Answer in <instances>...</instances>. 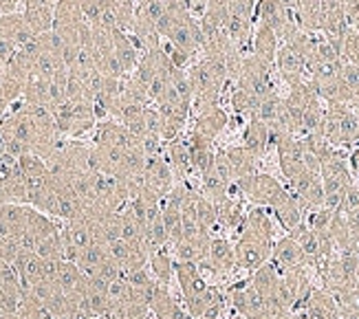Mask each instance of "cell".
<instances>
[{
	"instance_id": "cell-8",
	"label": "cell",
	"mask_w": 359,
	"mask_h": 319,
	"mask_svg": "<svg viewBox=\"0 0 359 319\" xmlns=\"http://www.w3.org/2000/svg\"><path fill=\"white\" fill-rule=\"evenodd\" d=\"M241 143L258 158V161H260V158H264L273 150L269 123H264L260 119H247V123L243 125Z\"/></svg>"
},
{
	"instance_id": "cell-12",
	"label": "cell",
	"mask_w": 359,
	"mask_h": 319,
	"mask_svg": "<svg viewBox=\"0 0 359 319\" xmlns=\"http://www.w3.org/2000/svg\"><path fill=\"white\" fill-rule=\"evenodd\" d=\"M31 205L27 203H0V236L20 238L27 231Z\"/></svg>"
},
{
	"instance_id": "cell-25",
	"label": "cell",
	"mask_w": 359,
	"mask_h": 319,
	"mask_svg": "<svg viewBox=\"0 0 359 319\" xmlns=\"http://www.w3.org/2000/svg\"><path fill=\"white\" fill-rule=\"evenodd\" d=\"M15 165H18L25 179L46 177V174H49V163H46V158L36 152H27L20 158H15Z\"/></svg>"
},
{
	"instance_id": "cell-22",
	"label": "cell",
	"mask_w": 359,
	"mask_h": 319,
	"mask_svg": "<svg viewBox=\"0 0 359 319\" xmlns=\"http://www.w3.org/2000/svg\"><path fill=\"white\" fill-rule=\"evenodd\" d=\"M148 269L152 271V276L157 278L161 284L170 286V282H172V278H175V255H172V251H170V247H163L159 251L150 253Z\"/></svg>"
},
{
	"instance_id": "cell-30",
	"label": "cell",
	"mask_w": 359,
	"mask_h": 319,
	"mask_svg": "<svg viewBox=\"0 0 359 319\" xmlns=\"http://www.w3.org/2000/svg\"><path fill=\"white\" fill-rule=\"evenodd\" d=\"M344 218H346V225L353 231V236L359 238V207H357V210H353V212H348V214H344Z\"/></svg>"
},
{
	"instance_id": "cell-6",
	"label": "cell",
	"mask_w": 359,
	"mask_h": 319,
	"mask_svg": "<svg viewBox=\"0 0 359 319\" xmlns=\"http://www.w3.org/2000/svg\"><path fill=\"white\" fill-rule=\"evenodd\" d=\"M276 73L280 82H285L289 88L309 82V64L306 60L293 49V46L280 42V49L276 53Z\"/></svg>"
},
{
	"instance_id": "cell-11",
	"label": "cell",
	"mask_w": 359,
	"mask_h": 319,
	"mask_svg": "<svg viewBox=\"0 0 359 319\" xmlns=\"http://www.w3.org/2000/svg\"><path fill=\"white\" fill-rule=\"evenodd\" d=\"M185 135V133H183ZM187 141V150H190V161H192V170L203 177L212 165H214V158H216V141H210L208 137L198 135L196 130H190L185 135Z\"/></svg>"
},
{
	"instance_id": "cell-9",
	"label": "cell",
	"mask_w": 359,
	"mask_h": 319,
	"mask_svg": "<svg viewBox=\"0 0 359 319\" xmlns=\"http://www.w3.org/2000/svg\"><path fill=\"white\" fill-rule=\"evenodd\" d=\"M227 125H229V113L221 104H216V106H210V108L196 110L192 130H196L203 137H208L210 141H216L218 137L223 135V130Z\"/></svg>"
},
{
	"instance_id": "cell-3",
	"label": "cell",
	"mask_w": 359,
	"mask_h": 319,
	"mask_svg": "<svg viewBox=\"0 0 359 319\" xmlns=\"http://www.w3.org/2000/svg\"><path fill=\"white\" fill-rule=\"evenodd\" d=\"M276 238H269L264 233H258L254 229L241 227L238 229V240L233 245V253H236V266L245 271L260 269L264 262L271 260Z\"/></svg>"
},
{
	"instance_id": "cell-15",
	"label": "cell",
	"mask_w": 359,
	"mask_h": 319,
	"mask_svg": "<svg viewBox=\"0 0 359 319\" xmlns=\"http://www.w3.org/2000/svg\"><path fill=\"white\" fill-rule=\"evenodd\" d=\"M163 156L168 165L172 168V174L177 183L179 181H187V177L194 172L192 170V161H190V150H187V141H185V135L168 141L165 148H163Z\"/></svg>"
},
{
	"instance_id": "cell-27",
	"label": "cell",
	"mask_w": 359,
	"mask_h": 319,
	"mask_svg": "<svg viewBox=\"0 0 359 319\" xmlns=\"http://www.w3.org/2000/svg\"><path fill=\"white\" fill-rule=\"evenodd\" d=\"M256 7H258V0H231L229 13L243 15V18H249L256 22Z\"/></svg>"
},
{
	"instance_id": "cell-18",
	"label": "cell",
	"mask_w": 359,
	"mask_h": 319,
	"mask_svg": "<svg viewBox=\"0 0 359 319\" xmlns=\"http://www.w3.org/2000/svg\"><path fill=\"white\" fill-rule=\"evenodd\" d=\"M280 49V38L276 36V31L269 29L267 25L256 22L254 38H252V53L258 55L260 60L276 64V53Z\"/></svg>"
},
{
	"instance_id": "cell-23",
	"label": "cell",
	"mask_w": 359,
	"mask_h": 319,
	"mask_svg": "<svg viewBox=\"0 0 359 319\" xmlns=\"http://www.w3.org/2000/svg\"><path fill=\"white\" fill-rule=\"evenodd\" d=\"M241 227H247V229H254V231L264 233V236H269V238H276V225H273L271 212L267 210V207L254 205L252 210H247L245 220H243Z\"/></svg>"
},
{
	"instance_id": "cell-32",
	"label": "cell",
	"mask_w": 359,
	"mask_h": 319,
	"mask_svg": "<svg viewBox=\"0 0 359 319\" xmlns=\"http://www.w3.org/2000/svg\"><path fill=\"white\" fill-rule=\"evenodd\" d=\"M227 319H236V317H227Z\"/></svg>"
},
{
	"instance_id": "cell-24",
	"label": "cell",
	"mask_w": 359,
	"mask_h": 319,
	"mask_svg": "<svg viewBox=\"0 0 359 319\" xmlns=\"http://www.w3.org/2000/svg\"><path fill=\"white\" fill-rule=\"evenodd\" d=\"M225 299L223 291L221 289H216V286H208L205 291L194 295V297H187L185 299V311L190 313L192 319H198L203 313H205L212 304H216V301H221Z\"/></svg>"
},
{
	"instance_id": "cell-28",
	"label": "cell",
	"mask_w": 359,
	"mask_h": 319,
	"mask_svg": "<svg viewBox=\"0 0 359 319\" xmlns=\"http://www.w3.org/2000/svg\"><path fill=\"white\" fill-rule=\"evenodd\" d=\"M359 207V185L353 183L346 191H344V198H341V205H339V214H348L353 210Z\"/></svg>"
},
{
	"instance_id": "cell-4",
	"label": "cell",
	"mask_w": 359,
	"mask_h": 319,
	"mask_svg": "<svg viewBox=\"0 0 359 319\" xmlns=\"http://www.w3.org/2000/svg\"><path fill=\"white\" fill-rule=\"evenodd\" d=\"M227 297L231 301L233 311L245 319H271V308L267 299L260 295V291L252 284V280L236 282L227 289Z\"/></svg>"
},
{
	"instance_id": "cell-29",
	"label": "cell",
	"mask_w": 359,
	"mask_h": 319,
	"mask_svg": "<svg viewBox=\"0 0 359 319\" xmlns=\"http://www.w3.org/2000/svg\"><path fill=\"white\" fill-rule=\"evenodd\" d=\"M348 165H351V172H353L355 183L359 185V143L348 150Z\"/></svg>"
},
{
	"instance_id": "cell-2",
	"label": "cell",
	"mask_w": 359,
	"mask_h": 319,
	"mask_svg": "<svg viewBox=\"0 0 359 319\" xmlns=\"http://www.w3.org/2000/svg\"><path fill=\"white\" fill-rule=\"evenodd\" d=\"M233 185L238 187L241 196L252 201L254 205L267 207V210H276L280 203H285L291 196V189L285 183H280L276 177L264 172H254L249 177L236 179Z\"/></svg>"
},
{
	"instance_id": "cell-21",
	"label": "cell",
	"mask_w": 359,
	"mask_h": 319,
	"mask_svg": "<svg viewBox=\"0 0 359 319\" xmlns=\"http://www.w3.org/2000/svg\"><path fill=\"white\" fill-rule=\"evenodd\" d=\"M84 271L80 269V264L73 262V260H62L60 262V271H57V278H55V284L60 286L62 293L67 295H75L77 291L82 289L84 284Z\"/></svg>"
},
{
	"instance_id": "cell-16",
	"label": "cell",
	"mask_w": 359,
	"mask_h": 319,
	"mask_svg": "<svg viewBox=\"0 0 359 319\" xmlns=\"http://www.w3.org/2000/svg\"><path fill=\"white\" fill-rule=\"evenodd\" d=\"M175 278L181 286V293H183V299L187 297H194L198 293H203L208 289V280L203 276V271L198 264L194 262H181V260H175Z\"/></svg>"
},
{
	"instance_id": "cell-14",
	"label": "cell",
	"mask_w": 359,
	"mask_h": 319,
	"mask_svg": "<svg viewBox=\"0 0 359 319\" xmlns=\"http://www.w3.org/2000/svg\"><path fill=\"white\" fill-rule=\"evenodd\" d=\"M271 262L280 269V271H289L295 266H309L306 258L300 249V243L295 240L291 233L278 238L273 243V253H271Z\"/></svg>"
},
{
	"instance_id": "cell-7",
	"label": "cell",
	"mask_w": 359,
	"mask_h": 319,
	"mask_svg": "<svg viewBox=\"0 0 359 319\" xmlns=\"http://www.w3.org/2000/svg\"><path fill=\"white\" fill-rule=\"evenodd\" d=\"M144 185L152 191L154 196H159L161 201L172 191L177 185V179L172 174V168L168 165L165 156H148L146 158V168H144Z\"/></svg>"
},
{
	"instance_id": "cell-5",
	"label": "cell",
	"mask_w": 359,
	"mask_h": 319,
	"mask_svg": "<svg viewBox=\"0 0 359 319\" xmlns=\"http://www.w3.org/2000/svg\"><path fill=\"white\" fill-rule=\"evenodd\" d=\"M287 187L291 189V194L300 201L304 214L324 207V185H322L320 172L304 170L298 174V177L287 181Z\"/></svg>"
},
{
	"instance_id": "cell-31",
	"label": "cell",
	"mask_w": 359,
	"mask_h": 319,
	"mask_svg": "<svg viewBox=\"0 0 359 319\" xmlns=\"http://www.w3.org/2000/svg\"><path fill=\"white\" fill-rule=\"evenodd\" d=\"M289 11H298V7L302 5V0H280Z\"/></svg>"
},
{
	"instance_id": "cell-1",
	"label": "cell",
	"mask_w": 359,
	"mask_h": 319,
	"mask_svg": "<svg viewBox=\"0 0 359 319\" xmlns=\"http://www.w3.org/2000/svg\"><path fill=\"white\" fill-rule=\"evenodd\" d=\"M324 137L333 148L348 152L359 143V115L348 104H326Z\"/></svg>"
},
{
	"instance_id": "cell-20",
	"label": "cell",
	"mask_w": 359,
	"mask_h": 319,
	"mask_svg": "<svg viewBox=\"0 0 359 319\" xmlns=\"http://www.w3.org/2000/svg\"><path fill=\"white\" fill-rule=\"evenodd\" d=\"M225 152V158L229 163V170L233 174V181L236 179H243V177H249V174L258 172V158L249 152L243 143L241 146H231V148H223Z\"/></svg>"
},
{
	"instance_id": "cell-10",
	"label": "cell",
	"mask_w": 359,
	"mask_h": 319,
	"mask_svg": "<svg viewBox=\"0 0 359 319\" xmlns=\"http://www.w3.org/2000/svg\"><path fill=\"white\" fill-rule=\"evenodd\" d=\"M201 269L214 271V273H218V276H229L233 269H238L233 245L227 240V238H212L208 258L201 264Z\"/></svg>"
},
{
	"instance_id": "cell-26",
	"label": "cell",
	"mask_w": 359,
	"mask_h": 319,
	"mask_svg": "<svg viewBox=\"0 0 359 319\" xmlns=\"http://www.w3.org/2000/svg\"><path fill=\"white\" fill-rule=\"evenodd\" d=\"M36 253L44 260H65V243H62V233L55 231L49 238H44V240L38 245Z\"/></svg>"
},
{
	"instance_id": "cell-13",
	"label": "cell",
	"mask_w": 359,
	"mask_h": 319,
	"mask_svg": "<svg viewBox=\"0 0 359 319\" xmlns=\"http://www.w3.org/2000/svg\"><path fill=\"white\" fill-rule=\"evenodd\" d=\"M210 243H212V233H201V236H183L181 240H177L175 245H170V247H172L175 260L194 262V264L201 266L208 258Z\"/></svg>"
},
{
	"instance_id": "cell-17",
	"label": "cell",
	"mask_w": 359,
	"mask_h": 319,
	"mask_svg": "<svg viewBox=\"0 0 359 319\" xmlns=\"http://www.w3.org/2000/svg\"><path fill=\"white\" fill-rule=\"evenodd\" d=\"M0 36L11 40L15 46H25L29 40H34L36 34L34 29L29 27V22L25 20L22 11H13V13H3L0 15Z\"/></svg>"
},
{
	"instance_id": "cell-19",
	"label": "cell",
	"mask_w": 359,
	"mask_h": 319,
	"mask_svg": "<svg viewBox=\"0 0 359 319\" xmlns=\"http://www.w3.org/2000/svg\"><path fill=\"white\" fill-rule=\"evenodd\" d=\"M218 210V227L227 231H238L243 220H245V207H243V196H227L221 203H216Z\"/></svg>"
}]
</instances>
